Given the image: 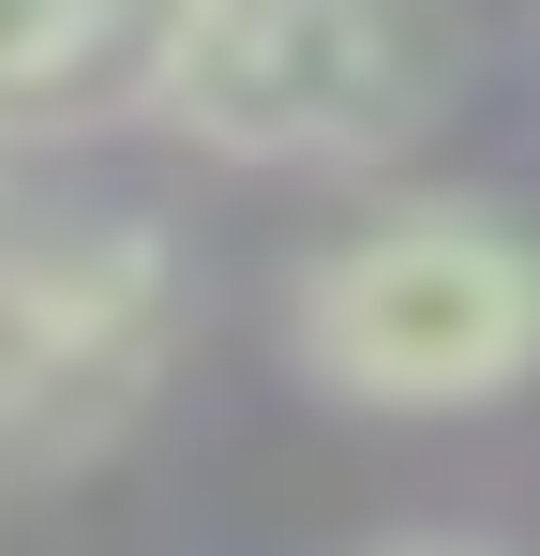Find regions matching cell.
Returning <instances> with one entry per match:
<instances>
[{
    "mask_svg": "<svg viewBox=\"0 0 540 556\" xmlns=\"http://www.w3.org/2000/svg\"><path fill=\"white\" fill-rule=\"evenodd\" d=\"M450 91V0H151L136 30V105L210 166H390Z\"/></svg>",
    "mask_w": 540,
    "mask_h": 556,
    "instance_id": "obj_1",
    "label": "cell"
},
{
    "mask_svg": "<svg viewBox=\"0 0 540 556\" xmlns=\"http://www.w3.org/2000/svg\"><path fill=\"white\" fill-rule=\"evenodd\" d=\"M300 376L346 406H496L540 376V241L496 195H390L346 241H316L285 286Z\"/></svg>",
    "mask_w": 540,
    "mask_h": 556,
    "instance_id": "obj_2",
    "label": "cell"
},
{
    "mask_svg": "<svg viewBox=\"0 0 540 556\" xmlns=\"http://www.w3.org/2000/svg\"><path fill=\"white\" fill-rule=\"evenodd\" d=\"M180 362V256L136 211L0 195V481H61L151 421Z\"/></svg>",
    "mask_w": 540,
    "mask_h": 556,
    "instance_id": "obj_3",
    "label": "cell"
},
{
    "mask_svg": "<svg viewBox=\"0 0 540 556\" xmlns=\"http://www.w3.org/2000/svg\"><path fill=\"white\" fill-rule=\"evenodd\" d=\"M151 0H0V121H46L90 76H136Z\"/></svg>",
    "mask_w": 540,
    "mask_h": 556,
    "instance_id": "obj_4",
    "label": "cell"
},
{
    "mask_svg": "<svg viewBox=\"0 0 540 556\" xmlns=\"http://www.w3.org/2000/svg\"><path fill=\"white\" fill-rule=\"evenodd\" d=\"M390 556H465V542H390Z\"/></svg>",
    "mask_w": 540,
    "mask_h": 556,
    "instance_id": "obj_5",
    "label": "cell"
}]
</instances>
